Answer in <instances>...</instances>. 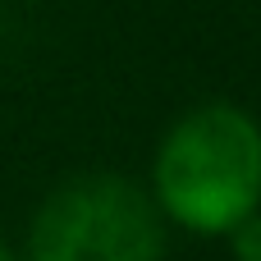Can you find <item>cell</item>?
Wrapping results in <instances>:
<instances>
[{"instance_id":"cell-1","label":"cell","mask_w":261,"mask_h":261,"mask_svg":"<svg viewBox=\"0 0 261 261\" xmlns=\"http://www.w3.org/2000/svg\"><path fill=\"white\" fill-rule=\"evenodd\" d=\"M161 206L197 234H229L261 202V128L239 106L184 115L156 151Z\"/></svg>"},{"instance_id":"cell-2","label":"cell","mask_w":261,"mask_h":261,"mask_svg":"<svg viewBox=\"0 0 261 261\" xmlns=\"http://www.w3.org/2000/svg\"><path fill=\"white\" fill-rule=\"evenodd\" d=\"M165 229L156 202L115 174H87L55 188L32 229L28 261H161Z\"/></svg>"},{"instance_id":"cell-3","label":"cell","mask_w":261,"mask_h":261,"mask_svg":"<svg viewBox=\"0 0 261 261\" xmlns=\"http://www.w3.org/2000/svg\"><path fill=\"white\" fill-rule=\"evenodd\" d=\"M229 243H234V261H261V216H243L234 229H229Z\"/></svg>"},{"instance_id":"cell-4","label":"cell","mask_w":261,"mask_h":261,"mask_svg":"<svg viewBox=\"0 0 261 261\" xmlns=\"http://www.w3.org/2000/svg\"><path fill=\"white\" fill-rule=\"evenodd\" d=\"M0 261H14V252H9V248H5V243H0Z\"/></svg>"}]
</instances>
